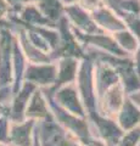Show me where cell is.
<instances>
[{
    "label": "cell",
    "instance_id": "6da1fadb",
    "mask_svg": "<svg viewBox=\"0 0 140 146\" xmlns=\"http://www.w3.org/2000/svg\"><path fill=\"white\" fill-rule=\"evenodd\" d=\"M56 29L60 38H58V44L56 49L50 54L51 60L56 61L58 58L64 57H73L77 60H83L87 56L84 48L74 36L68 21L65 16L56 23Z\"/></svg>",
    "mask_w": 140,
    "mask_h": 146
},
{
    "label": "cell",
    "instance_id": "7a4b0ae2",
    "mask_svg": "<svg viewBox=\"0 0 140 146\" xmlns=\"http://www.w3.org/2000/svg\"><path fill=\"white\" fill-rule=\"evenodd\" d=\"M74 84L83 106H85L89 113L95 112L94 107L96 106V98L94 85V61L89 56L80 60Z\"/></svg>",
    "mask_w": 140,
    "mask_h": 146
},
{
    "label": "cell",
    "instance_id": "3957f363",
    "mask_svg": "<svg viewBox=\"0 0 140 146\" xmlns=\"http://www.w3.org/2000/svg\"><path fill=\"white\" fill-rule=\"evenodd\" d=\"M13 32L9 27L0 28V88L12 86Z\"/></svg>",
    "mask_w": 140,
    "mask_h": 146
},
{
    "label": "cell",
    "instance_id": "277c9868",
    "mask_svg": "<svg viewBox=\"0 0 140 146\" xmlns=\"http://www.w3.org/2000/svg\"><path fill=\"white\" fill-rule=\"evenodd\" d=\"M72 28V27H71ZM72 32L78 42L83 45V46H90V48H95L101 51H106L108 54H112L115 56L118 57H127L129 55L125 54L122 50L118 44L116 43V40L113 39V36L107 33H98V34H83L79 33L78 31H76L72 28Z\"/></svg>",
    "mask_w": 140,
    "mask_h": 146
},
{
    "label": "cell",
    "instance_id": "5b68a950",
    "mask_svg": "<svg viewBox=\"0 0 140 146\" xmlns=\"http://www.w3.org/2000/svg\"><path fill=\"white\" fill-rule=\"evenodd\" d=\"M56 63H27L23 82L34 84L37 88H51L56 80Z\"/></svg>",
    "mask_w": 140,
    "mask_h": 146
},
{
    "label": "cell",
    "instance_id": "8992f818",
    "mask_svg": "<svg viewBox=\"0 0 140 146\" xmlns=\"http://www.w3.org/2000/svg\"><path fill=\"white\" fill-rule=\"evenodd\" d=\"M65 17L67 18L70 26L73 29L78 31L83 34H98L105 33L96 26L95 21L93 20L92 13L80 7L78 4L70 6H65Z\"/></svg>",
    "mask_w": 140,
    "mask_h": 146
},
{
    "label": "cell",
    "instance_id": "52a82bcc",
    "mask_svg": "<svg viewBox=\"0 0 140 146\" xmlns=\"http://www.w3.org/2000/svg\"><path fill=\"white\" fill-rule=\"evenodd\" d=\"M56 63V80L51 88H48L50 91H55L56 89L61 88L67 84H73L77 78L80 60L73 57H64L55 61Z\"/></svg>",
    "mask_w": 140,
    "mask_h": 146
},
{
    "label": "cell",
    "instance_id": "ba28073f",
    "mask_svg": "<svg viewBox=\"0 0 140 146\" xmlns=\"http://www.w3.org/2000/svg\"><path fill=\"white\" fill-rule=\"evenodd\" d=\"M92 17L95 21L99 28L107 34H113L116 32L125 29L124 22L111 9H108L105 5H102L99 9H96L95 11H93Z\"/></svg>",
    "mask_w": 140,
    "mask_h": 146
},
{
    "label": "cell",
    "instance_id": "9c48e42d",
    "mask_svg": "<svg viewBox=\"0 0 140 146\" xmlns=\"http://www.w3.org/2000/svg\"><path fill=\"white\" fill-rule=\"evenodd\" d=\"M26 117L29 118H46L49 116L48 106H46V98L44 96L40 88H37L29 99V102L27 105Z\"/></svg>",
    "mask_w": 140,
    "mask_h": 146
},
{
    "label": "cell",
    "instance_id": "30bf717a",
    "mask_svg": "<svg viewBox=\"0 0 140 146\" xmlns=\"http://www.w3.org/2000/svg\"><path fill=\"white\" fill-rule=\"evenodd\" d=\"M105 6L111 9L121 20L128 16H140V0H105Z\"/></svg>",
    "mask_w": 140,
    "mask_h": 146
},
{
    "label": "cell",
    "instance_id": "8fae6325",
    "mask_svg": "<svg viewBox=\"0 0 140 146\" xmlns=\"http://www.w3.org/2000/svg\"><path fill=\"white\" fill-rule=\"evenodd\" d=\"M117 116L119 124L124 129H130L140 122V108L127 96Z\"/></svg>",
    "mask_w": 140,
    "mask_h": 146
},
{
    "label": "cell",
    "instance_id": "7c38bea8",
    "mask_svg": "<svg viewBox=\"0 0 140 146\" xmlns=\"http://www.w3.org/2000/svg\"><path fill=\"white\" fill-rule=\"evenodd\" d=\"M35 6L42 15L54 25H56L65 16V6L58 0H39Z\"/></svg>",
    "mask_w": 140,
    "mask_h": 146
},
{
    "label": "cell",
    "instance_id": "4fadbf2b",
    "mask_svg": "<svg viewBox=\"0 0 140 146\" xmlns=\"http://www.w3.org/2000/svg\"><path fill=\"white\" fill-rule=\"evenodd\" d=\"M111 35L113 36V39L116 40V43L118 44V46L127 55H129V56H133V54L137 51V49L140 44L139 40L135 38L127 28L123 31L116 32V33L111 34Z\"/></svg>",
    "mask_w": 140,
    "mask_h": 146
},
{
    "label": "cell",
    "instance_id": "5bb4252c",
    "mask_svg": "<svg viewBox=\"0 0 140 146\" xmlns=\"http://www.w3.org/2000/svg\"><path fill=\"white\" fill-rule=\"evenodd\" d=\"M122 21L124 22L125 28H127L140 43V16H138V15L128 16V17L123 18Z\"/></svg>",
    "mask_w": 140,
    "mask_h": 146
},
{
    "label": "cell",
    "instance_id": "9a60e30c",
    "mask_svg": "<svg viewBox=\"0 0 140 146\" xmlns=\"http://www.w3.org/2000/svg\"><path fill=\"white\" fill-rule=\"evenodd\" d=\"M77 4H78L80 7H83L84 10H87L88 12L92 13L93 11H95L96 9L105 5V0H78Z\"/></svg>",
    "mask_w": 140,
    "mask_h": 146
},
{
    "label": "cell",
    "instance_id": "2e32d148",
    "mask_svg": "<svg viewBox=\"0 0 140 146\" xmlns=\"http://www.w3.org/2000/svg\"><path fill=\"white\" fill-rule=\"evenodd\" d=\"M12 9L7 0H0V21H9L7 18L11 15Z\"/></svg>",
    "mask_w": 140,
    "mask_h": 146
},
{
    "label": "cell",
    "instance_id": "e0dca14e",
    "mask_svg": "<svg viewBox=\"0 0 140 146\" xmlns=\"http://www.w3.org/2000/svg\"><path fill=\"white\" fill-rule=\"evenodd\" d=\"M38 1L39 0H7V3L10 4V6L12 9V11L17 10V9H21L23 6H27V5H35Z\"/></svg>",
    "mask_w": 140,
    "mask_h": 146
},
{
    "label": "cell",
    "instance_id": "ac0fdd59",
    "mask_svg": "<svg viewBox=\"0 0 140 146\" xmlns=\"http://www.w3.org/2000/svg\"><path fill=\"white\" fill-rule=\"evenodd\" d=\"M132 58H133V62H134L135 71H137L139 78H140V44H139V46H138V49H137V51L133 54Z\"/></svg>",
    "mask_w": 140,
    "mask_h": 146
},
{
    "label": "cell",
    "instance_id": "d6986e66",
    "mask_svg": "<svg viewBox=\"0 0 140 146\" xmlns=\"http://www.w3.org/2000/svg\"><path fill=\"white\" fill-rule=\"evenodd\" d=\"M128 98L140 108V90H138V91H135V93L128 95Z\"/></svg>",
    "mask_w": 140,
    "mask_h": 146
},
{
    "label": "cell",
    "instance_id": "ffe728a7",
    "mask_svg": "<svg viewBox=\"0 0 140 146\" xmlns=\"http://www.w3.org/2000/svg\"><path fill=\"white\" fill-rule=\"evenodd\" d=\"M64 6H70V5H74L78 3V0H58Z\"/></svg>",
    "mask_w": 140,
    "mask_h": 146
},
{
    "label": "cell",
    "instance_id": "44dd1931",
    "mask_svg": "<svg viewBox=\"0 0 140 146\" xmlns=\"http://www.w3.org/2000/svg\"><path fill=\"white\" fill-rule=\"evenodd\" d=\"M3 27H9V28H11V22L10 21H0V28H3Z\"/></svg>",
    "mask_w": 140,
    "mask_h": 146
}]
</instances>
